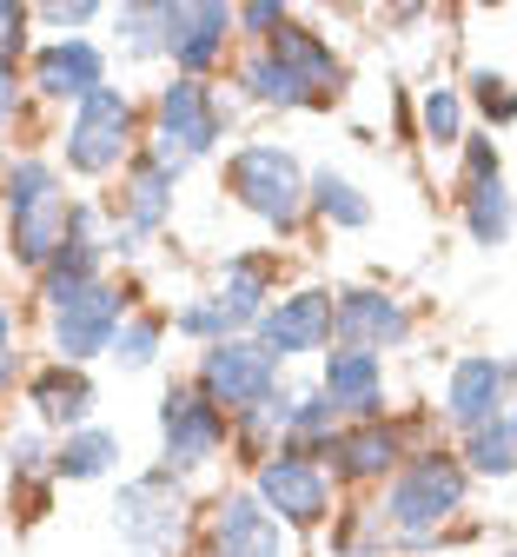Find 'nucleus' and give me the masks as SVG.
<instances>
[{"mask_svg": "<svg viewBox=\"0 0 517 557\" xmlns=\"http://www.w3.org/2000/svg\"><path fill=\"white\" fill-rule=\"evenodd\" d=\"M113 345H120V366L126 372H139V366H153V352H160V319H133V325H120L113 332Z\"/></svg>", "mask_w": 517, "mask_h": 557, "instance_id": "29", "label": "nucleus"}, {"mask_svg": "<svg viewBox=\"0 0 517 557\" xmlns=\"http://www.w3.org/2000/svg\"><path fill=\"white\" fill-rule=\"evenodd\" d=\"M465 173L471 180H491L497 173V147H491V139H471V147H465Z\"/></svg>", "mask_w": 517, "mask_h": 557, "instance_id": "36", "label": "nucleus"}, {"mask_svg": "<svg viewBox=\"0 0 517 557\" xmlns=\"http://www.w3.org/2000/svg\"><path fill=\"white\" fill-rule=\"evenodd\" d=\"M8 220H14V259L34 265V272L66 246L73 206H66L53 166H40V160H14L8 166Z\"/></svg>", "mask_w": 517, "mask_h": 557, "instance_id": "1", "label": "nucleus"}, {"mask_svg": "<svg viewBox=\"0 0 517 557\" xmlns=\"http://www.w3.org/2000/svg\"><path fill=\"white\" fill-rule=\"evenodd\" d=\"M27 405L47 418V425L81 432V425H87V411H94V385H87V372H81V366H47V372H34Z\"/></svg>", "mask_w": 517, "mask_h": 557, "instance_id": "19", "label": "nucleus"}, {"mask_svg": "<svg viewBox=\"0 0 517 557\" xmlns=\"http://www.w3.org/2000/svg\"><path fill=\"white\" fill-rule=\"evenodd\" d=\"M120 312L126 299L107 286V278H94V286H81L66 306H53V345H60V366H87L94 352H107L113 332H120Z\"/></svg>", "mask_w": 517, "mask_h": 557, "instance_id": "8", "label": "nucleus"}, {"mask_svg": "<svg viewBox=\"0 0 517 557\" xmlns=\"http://www.w3.org/2000/svg\"><path fill=\"white\" fill-rule=\"evenodd\" d=\"M160 438H167V471H199L226 445V411L206 405L199 392H167L160 398Z\"/></svg>", "mask_w": 517, "mask_h": 557, "instance_id": "9", "label": "nucleus"}, {"mask_svg": "<svg viewBox=\"0 0 517 557\" xmlns=\"http://www.w3.org/2000/svg\"><path fill=\"white\" fill-rule=\"evenodd\" d=\"M113 524H120V537L139 557H167L180 544V531H186V492H180V478L173 471L133 478L126 492H120V505H113Z\"/></svg>", "mask_w": 517, "mask_h": 557, "instance_id": "4", "label": "nucleus"}, {"mask_svg": "<svg viewBox=\"0 0 517 557\" xmlns=\"http://www.w3.org/2000/svg\"><path fill=\"white\" fill-rule=\"evenodd\" d=\"M47 21H53V27H87V21H94V0H73V8H47Z\"/></svg>", "mask_w": 517, "mask_h": 557, "instance_id": "37", "label": "nucleus"}, {"mask_svg": "<svg viewBox=\"0 0 517 557\" xmlns=\"http://www.w3.org/2000/svg\"><path fill=\"white\" fill-rule=\"evenodd\" d=\"M465 226H471L478 246H504V239H510L517 206H510V193H504L497 173H491V180H471V193H465Z\"/></svg>", "mask_w": 517, "mask_h": 557, "instance_id": "21", "label": "nucleus"}, {"mask_svg": "<svg viewBox=\"0 0 517 557\" xmlns=\"http://www.w3.org/2000/svg\"><path fill=\"white\" fill-rule=\"evenodd\" d=\"M332 332L352 345V352H385V345H405L411 338V312L392 299V293H372V286H358V293H338L332 306Z\"/></svg>", "mask_w": 517, "mask_h": 557, "instance_id": "10", "label": "nucleus"}, {"mask_svg": "<svg viewBox=\"0 0 517 557\" xmlns=\"http://www.w3.org/2000/svg\"><path fill=\"white\" fill-rule=\"evenodd\" d=\"M8 392H14V352L0 359V398H8Z\"/></svg>", "mask_w": 517, "mask_h": 557, "instance_id": "39", "label": "nucleus"}, {"mask_svg": "<svg viewBox=\"0 0 517 557\" xmlns=\"http://www.w3.org/2000/svg\"><path fill=\"white\" fill-rule=\"evenodd\" d=\"M8 458H14V471H21V478H34V471H47V458H53V451L40 445V432H21V438L8 445Z\"/></svg>", "mask_w": 517, "mask_h": 557, "instance_id": "34", "label": "nucleus"}, {"mask_svg": "<svg viewBox=\"0 0 517 557\" xmlns=\"http://www.w3.org/2000/svg\"><path fill=\"white\" fill-rule=\"evenodd\" d=\"M266 53L285 66L292 81H306L319 100H325V94H338V53H332V47L312 34V27H292V21H285V27L266 40Z\"/></svg>", "mask_w": 517, "mask_h": 557, "instance_id": "18", "label": "nucleus"}, {"mask_svg": "<svg viewBox=\"0 0 517 557\" xmlns=\"http://www.w3.org/2000/svg\"><path fill=\"white\" fill-rule=\"evenodd\" d=\"M167 213H173V180H167L153 160H139L133 180H126V220H133V233L167 226Z\"/></svg>", "mask_w": 517, "mask_h": 557, "instance_id": "23", "label": "nucleus"}, {"mask_svg": "<svg viewBox=\"0 0 517 557\" xmlns=\"http://www.w3.org/2000/svg\"><path fill=\"white\" fill-rule=\"evenodd\" d=\"M160 21H167V8H120L126 47H133V53H160V47H167V40H160Z\"/></svg>", "mask_w": 517, "mask_h": 557, "instance_id": "31", "label": "nucleus"}, {"mask_svg": "<svg viewBox=\"0 0 517 557\" xmlns=\"http://www.w3.org/2000/svg\"><path fill=\"white\" fill-rule=\"evenodd\" d=\"M259 511L272 518L279 511V524H319L325 511H332V484H325V471L306 458V451H266V465H259Z\"/></svg>", "mask_w": 517, "mask_h": 557, "instance_id": "6", "label": "nucleus"}, {"mask_svg": "<svg viewBox=\"0 0 517 557\" xmlns=\"http://www.w3.org/2000/svg\"><path fill=\"white\" fill-rule=\"evenodd\" d=\"M113 458H120V438L100 432V425H81V432H66V445L53 451V471L60 478H100Z\"/></svg>", "mask_w": 517, "mask_h": 557, "instance_id": "25", "label": "nucleus"}, {"mask_svg": "<svg viewBox=\"0 0 517 557\" xmlns=\"http://www.w3.org/2000/svg\"><path fill=\"white\" fill-rule=\"evenodd\" d=\"M465 458H471V471H484V478L517 471V432H510V418H491V425H478V432L465 438Z\"/></svg>", "mask_w": 517, "mask_h": 557, "instance_id": "27", "label": "nucleus"}, {"mask_svg": "<svg viewBox=\"0 0 517 557\" xmlns=\"http://www.w3.org/2000/svg\"><path fill=\"white\" fill-rule=\"evenodd\" d=\"M325 405L332 411H358L365 425L385 411V372L372 352H352V345H338V352H325Z\"/></svg>", "mask_w": 517, "mask_h": 557, "instance_id": "17", "label": "nucleus"}, {"mask_svg": "<svg viewBox=\"0 0 517 557\" xmlns=\"http://www.w3.org/2000/svg\"><path fill=\"white\" fill-rule=\"evenodd\" d=\"M126 139H133V100L120 87H100L81 100V113L66 126V166L73 173H113Z\"/></svg>", "mask_w": 517, "mask_h": 557, "instance_id": "7", "label": "nucleus"}, {"mask_svg": "<svg viewBox=\"0 0 517 557\" xmlns=\"http://www.w3.org/2000/svg\"><path fill=\"white\" fill-rule=\"evenodd\" d=\"M173 332H186V338H233V319L219 312V299H199V306H180L173 312Z\"/></svg>", "mask_w": 517, "mask_h": 557, "instance_id": "30", "label": "nucleus"}, {"mask_svg": "<svg viewBox=\"0 0 517 557\" xmlns=\"http://www.w3.org/2000/svg\"><path fill=\"white\" fill-rule=\"evenodd\" d=\"M424 133H431V147H458V139H465V107H458L452 87L424 94Z\"/></svg>", "mask_w": 517, "mask_h": 557, "instance_id": "28", "label": "nucleus"}, {"mask_svg": "<svg viewBox=\"0 0 517 557\" xmlns=\"http://www.w3.org/2000/svg\"><path fill=\"white\" fill-rule=\"evenodd\" d=\"M306 199L319 206V213L332 220V226H345V233H358V226H372V199H365L345 173H319L312 186H306Z\"/></svg>", "mask_w": 517, "mask_h": 557, "instance_id": "26", "label": "nucleus"}, {"mask_svg": "<svg viewBox=\"0 0 517 557\" xmlns=\"http://www.w3.org/2000/svg\"><path fill=\"white\" fill-rule=\"evenodd\" d=\"M452 511H465V465H452L445 451H431V458L405 465L398 484L385 492V518H392L398 531H411V537L438 531Z\"/></svg>", "mask_w": 517, "mask_h": 557, "instance_id": "3", "label": "nucleus"}, {"mask_svg": "<svg viewBox=\"0 0 517 557\" xmlns=\"http://www.w3.org/2000/svg\"><path fill=\"white\" fill-rule=\"evenodd\" d=\"M272 385H279V366L246 338H219L212 352L199 359V398L206 405H226V411H259L272 405Z\"/></svg>", "mask_w": 517, "mask_h": 557, "instance_id": "5", "label": "nucleus"}, {"mask_svg": "<svg viewBox=\"0 0 517 557\" xmlns=\"http://www.w3.org/2000/svg\"><path fill=\"white\" fill-rule=\"evenodd\" d=\"M34 87L53 94V100H87V94L107 87V60H100V47L81 40V34L47 40V47L34 53Z\"/></svg>", "mask_w": 517, "mask_h": 557, "instance_id": "14", "label": "nucleus"}, {"mask_svg": "<svg viewBox=\"0 0 517 557\" xmlns=\"http://www.w3.org/2000/svg\"><path fill=\"white\" fill-rule=\"evenodd\" d=\"M239 87H246V94H253L259 107H312V100H319V94H312L306 81H292L285 66H279V60L266 53V47H259V53H253V60L239 66Z\"/></svg>", "mask_w": 517, "mask_h": 557, "instance_id": "22", "label": "nucleus"}, {"mask_svg": "<svg viewBox=\"0 0 517 557\" xmlns=\"http://www.w3.org/2000/svg\"><path fill=\"white\" fill-rule=\"evenodd\" d=\"M226 34H233V14L212 8V0H180V8H167V21H160V40L186 66V81H199L206 66L226 53Z\"/></svg>", "mask_w": 517, "mask_h": 557, "instance_id": "11", "label": "nucleus"}, {"mask_svg": "<svg viewBox=\"0 0 517 557\" xmlns=\"http://www.w3.org/2000/svg\"><path fill=\"white\" fill-rule=\"evenodd\" d=\"M219 312L233 319V332L266 319V265H259V259H233V265H226V293H219Z\"/></svg>", "mask_w": 517, "mask_h": 557, "instance_id": "24", "label": "nucleus"}, {"mask_svg": "<svg viewBox=\"0 0 517 557\" xmlns=\"http://www.w3.org/2000/svg\"><path fill=\"white\" fill-rule=\"evenodd\" d=\"M233 27H246V34H266V40H272V34L285 27V8H272V0H253V8H239V14H233Z\"/></svg>", "mask_w": 517, "mask_h": 557, "instance_id": "33", "label": "nucleus"}, {"mask_svg": "<svg viewBox=\"0 0 517 557\" xmlns=\"http://www.w3.org/2000/svg\"><path fill=\"white\" fill-rule=\"evenodd\" d=\"M21 27H27V8H14V0H0V60H8L21 47Z\"/></svg>", "mask_w": 517, "mask_h": 557, "instance_id": "35", "label": "nucleus"}, {"mask_svg": "<svg viewBox=\"0 0 517 557\" xmlns=\"http://www.w3.org/2000/svg\"><path fill=\"white\" fill-rule=\"evenodd\" d=\"M8 338H14V319H8V306H0V359H8Z\"/></svg>", "mask_w": 517, "mask_h": 557, "instance_id": "40", "label": "nucleus"}, {"mask_svg": "<svg viewBox=\"0 0 517 557\" xmlns=\"http://www.w3.org/2000/svg\"><path fill=\"white\" fill-rule=\"evenodd\" d=\"M14 60H0V126H8V113H14Z\"/></svg>", "mask_w": 517, "mask_h": 557, "instance_id": "38", "label": "nucleus"}, {"mask_svg": "<svg viewBox=\"0 0 517 557\" xmlns=\"http://www.w3.org/2000/svg\"><path fill=\"white\" fill-rule=\"evenodd\" d=\"M212 557H292V550H285L279 518H266L253 492H233L212 518Z\"/></svg>", "mask_w": 517, "mask_h": 557, "instance_id": "16", "label": "nucleus"}, {"mask_svg": "<svg viewBox=\"0 0 517 557\" xmlns=\"http://www.w3.org/2000/svg\"><path fill=\"white\" fill-rule=\"evenodd\" d=\"M471 87H478L484 120H497V126H510V120H517V94H510V81H497V74H471Z\"/></svg>", "mask_w": 517, "mask_h": 557, "instance_id": "32", "label": "nucleus"}, {"mask_svg": "<svg viewBox=\"0 0 517 557\" xmlns=\"http://www.w3.org/2000/svg\"><path fill=\"white\" fill-rule=\"evenodd\" d=\"M332 458H338L345 478H385V471L398 465V432L372 418V425H358V432L332 438Z\"/></svg>", "mask_w": 517, "mask_h": 557, "instance_id": "20", "label": "nucleus"}, {"mask_svg": "<svg viewBox=\"0 0 517 557\" xmlns=\"http://www.w3.org/2000/svg\"><path fill=\"white\" fill-rule=\"evenodd\" d=\"M517 366H497V359H458L452 366V385H445V411H452V425L478 432L491 425V418H504V392H510Z\"/></svg>", "mask_w": 517, "mask_h": 557, "instance_id": "15", "label": "nucleus"}, {"mask_svg": "<svg viewBox=\"0 0 517 557\" xmlns=\"http://www.w3.org/2000/svg\"><path fill=\"white\" fill-rule=\"evenodd\" d=\"M160 139L193 166L199 153H212V139H219V100L206 94V81H173L160 87Z\"/></svg>", "mask_w": 517, "mask_h": 557, "instance_id": "12", "label": "nucleus"}, {"mask_svg": "<svg viewBox=\"0 0 517 557\" xmlns=\"http://www.w3.org/2000/svg\"><path fill=\"white\" fill-rule=\"evenodd\" d=\"M226 186H233V199L246 213H259L279 233H292L299 213H306V173L285 147H239L233 166H226Z\"/></svg>", "mask_w": 517, "mask_h": 557, "instance_id": "2", "label": "nucleus"}, {"mask_svg": "<svg viewBox=\"0 0 517 557\" xmlns=\"http://www.w3.org/2000/svg\"><path fill=\"white\" fill-rule=\"evenodd\" d=\"M325 338H332V299L325 293H292L279 306H266V319H259V352L266 359L319 352Z\"/></svg>", "mask_w": 517, "mask_h": 557, "instance_id": "13", "label": "nucleus"}]
</instances>
